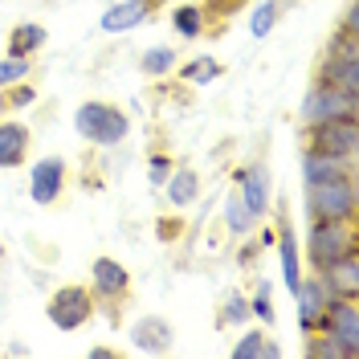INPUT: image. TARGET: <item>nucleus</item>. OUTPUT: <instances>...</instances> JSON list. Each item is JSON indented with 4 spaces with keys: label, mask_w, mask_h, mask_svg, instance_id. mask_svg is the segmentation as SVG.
Returning <instances> with one entry per match:
<instances>
[{
    "label": "nucleus",
    "mask_w": 359,
    "mask_h": 359,
    "mask_svg": "<svg viewBox=\"0 0 359 359\" xmlns=\"http://www.w3.org/2000/svg\"><path fill=\"white\" fill-rule=\"evenodd\" d=\"M343 172H351V163L339 156H327V151H314L306 147V156H302V180L306 184H318V180H331V176H343Z\"/></svg>",
    "instance_id": "nucleus-17"
},
{
    "label": "nucleus",
    "mask_w": 359,
    "mask_h": 359,
    "mask_svg": "<svg viewBox=\"0 0 359 359\" xmlns=\"http://www.w3.org/2000/svg\"><path fill=\"white\" fill-rule=\"evenodd\" d=\"M168 176H172V159L168 156H151V163H147V180H151L156 188H163Z\"/></svg>",
    "instance_id": "nucleus-31"
},
{
    "label": "nucleus",
    "mask_w": 359,
    "mask_h": 359,
    "mask_svg": "<svg viewBox=\"0 0 359 359\" xmlns=\"http://www.w3.org/2000/svg\"><path fill=\"white\" fill-rule=\"evenodd\" d=\"M66 188V159L62 156H45L29 168V196L37 204H53Z\"/></svg>",
    "instance_id": "nucleus-9"
},
{
    "label": "nucleus",
    "mask_w": 359,
    "mask_h": 359,
    "mask_svg": "<svg viewBox=\"0 0 359 359\" xmlns=\"http://www.w3.org/2000/svg\"><path fill=\"white\" fill-rule=\"evenodd\" d=\"M45 314H49V323L57 331H78V327H86L90 314H94V294L82 290V286H62L49 298Z\"/></svg>",
    "instance_id": "nucleus-7"
},
{
    "label": "nucleus",
    "mask_w": 359,
    "mask_h": 359,
    "mask_svg": "<svg viewBox=\"0 0 359 359\" xmlns=\"http://www.w3.org/2000/svg\"><path fill=\"white\" fill-rule=\"evenodd\" d=\"M221 318L224 323H249L253 314H249V298L245 294H224V302H221Z\"/></svg>",
    "instance_id": "nucleus-27"
},
{
    "label": "nucleus",
    "mask_w": 359,
    "mask_h": 359,
    "mask_svg": "<svg viewBox=\"0 0 359 359\" xmlns=\"http://www.w3.org/2000/svg\"><path fill=\"white\" fill-rule=\"evenodd\" d=\"M29 156V127L25 123H0V168H17Z\"/></svg>",
    "instance_id": "nucleus-16"
},
{
    "label": "nucleus",
    "mask_w": 359,
    "mask_h": 359,
    "mask_svg": "<svg viewBox=\"0 0 359 359\" xmlns=\"http://www.w3.org/2000/svg\"><path fill=\"white\" fill-rule=\"evenodd\" d=\"M355 111H359V94H343L327 82H314L306 102H302V123L318 127V123H331V118H355Z\"/></svg>",
    "instance_id": "nucleus-5"
},
{
    "label": "nucleus",
    "mask_w": 359,
    "mask_h": 359,
    "mask_svg": "<svg viewBox=\"0 0 359 359\" xmlns=\"http://www.w3.org/2000/svg\"><path fill=\"white\" fill-rule=\"evenodd\" d=\"M314 331L335 339L343 359H359V298H331Z\"/></svg>",
    "instance_id": "nucleus-4"
},
{
    "label": "nucleus",
    "mask_w": 359,
    "mask_h": 359,
    "mask_svg": "<svg viewBox=\"0 0 359 359\" xmlns=\"http://www.w3.org/2000/svg\"><path fill=\"white\" fill-rule=\"evenodd\" d=\"M131 286V273L123 262H114V257H98L94 262V294L98 298H123Z\"/></svg>",
    "instance_id": "nucleus-14"
},
{
    "label": "nucleus",
    "mask_w": 359,
    "mask_h": 359,
    "mask_svg": "<svg viewBox=\"0 0 359 359\" xmlns=\"http://www.w3.org/2000/svg\"><path fill=\"white\" fill-rule=\"evenodd\" d=\"M180 78L192 82V86H208V82L221 78V62H212V57H192L188 66L180 69Z\"/></svg>",
    "instance_id": "nucleus-26"
},
{
    "label": "nucleus",
    "mask_w": 359,
    "mask_h": 359,
    "mask_svg": "<svg viewBox=\"0 0 359 359\" xmlns=\"http://www.w3.org/2000/svg\"><path fill=\"white\" fill-rule=\"evenodd\" d=\"M156 13V0H118L102 13V33H131L135 25H143Z\"/></svg>",
    "instance_id": "nucleus-11"
},
{
    "label": "nucleus",
    "mask_w": 359,
    "mask_h": 359,
    "mask_svg": "<svg viewBox=\"0 0 359 359\" xmlns=\"http://www.w3.org/2000/svg\"><path fill=\"white\" fill-rule=\"evenodd\" d=\"M278 253H282V282H286V290L294 294V286L302 282V262H298V241H294L290 229H282V237H278Z\"/></svg>",
    "instance_id": "nucleus-20"
},
{
    "label": "nucleus",
    "mask_w": 359,
    "mask_h": 359,
    "mask_svg": "<svg viewBox=\"0 0 359 359\" xmlns=\"http://www.w3.org/2000/svg\"><path fill=\"white\" fill-rule=\"evenodd\" d=\"M172 29H176L180 37H201L204 8H201V4H180L176 13H172Z\"/></svg>",
    "instance_id": "nucleus-25"
},
{
    "label": "nucleus",
    "mask_w": 359,
    "mask_h": 359,
    "mask_svg": "<svg viewBox=\"0 0 359 359\" xmlns=\"http://www.w3.org/2000/svg\"><path fill=\"white\" fill-rule=\"evenodd\" d=\"M139 69L151 74V78H163L168 69H176V49H172V45H151V49L139 57Z\"/></svg>",
    "instance_id": "nucleus-24"
},
{
    "label": "nucleus",
    "mask_w": 359,
    "mask_h": 359,
    "mask_svg": "<svg viewBox=\"0 0 359 359\" xmlns=\"http://www.w3.org/2000/svg\"><path fill=\"white\" fill-rule=\"evenodd\" d=\"M323 278V286L331 290V298H359V249L343 253L335 262H327L323 269H314Z\"/></svg>",
    "instance_id": "nucleus-10"
},
{
    "label": "nucleus",
    "mask_w": 359,
    "mask_h": 359,
    "mask_svg": "<svg viewBox=\"0 0 359 359\" xmlns=\"http://www.w3.org/2000/svg\"><path fill=\"white\" fill-rule=\"evenodd\" d=\"M163 188H168V201L176 204V208H184V204H192L201 196V176L192 168H172V176H168Z\"/></svg>",
    "instance_id": "nucleus-19"
},
{
    "label": "nucleus",
    "mask_w": 359,
    "mask_h": 359,
    "mask_svg": "<svg viewBox=\"0 0 359 359\" xmlns=\"http://www.w3.org/2000/svg\"><path fill=\"white\" fill-rule=\"evenodd\" d=\"M74 127L86 143H98V147H118L127 135H131V118L111 107V102H82L74 111Z\"/></svg>",
    "instance_id": "nucleus-2"
},
{
    "label": "nucleus",
    "mask_w": 359,
    "mask_h": 359,
    "mask_svg": "<svg viewBox=\"0 0 359 359\" xmlns=\"http://www.w3.org/2000/svg\"><path fill=\"white\" fill-rule=\"evenodd\" d=\"M0 114H4V90H0Z\"/></svg>",
    "instance_id": "nucleus-33"
},
{
    "label": "nucleus",
    "mask_w": 359,
    "mask_h": 359,
    "mask_svg": "<svg viewBox=\"0 0 359 359\" xmlns=\"http://www.w3.org/2000/svg\"><path fill=\"white\" fill-rule=\"evenodd\" d=\"M294 302H298V327L311 335L314 327H318V318L327 311V302H331V290L323 286V278L318 273H302V282L294 286Z\"/></svg>",
    "instance_id": "nucleus-8"
},
{
    "label": "nucleus",
    "mask_w": 359,
    "mask_h": 359,
    "mask_svg": "<svg viewBox=\"0 0 359 359\" xmlns=\"http://www.w3.org/2000/svg\"><path fill=\"white\" fill-rule=\"evenodd\" d=\"M131 339H135V347H139V351L159 355V351H168V347H172V327H168V318L143 314V318L131 327Z\"/></svg>",
    "instance_id": "nucleus-13"
},
{
    "label": "nucleus",
    "mask_w": 359,
    "mask_h": 359,
    "mask_svg": "<svg viewBox=\"0 0 359 359\" xmlns=\"http://www.w3.org/2000/svg\"><path fill=\"white\" fill-rule=\"evenodd\" d=\"M45 45V29L33 21H25L13 29V37H8V57H33L37 49Z\"/></svg>",
    "instance_id": "nucleus-21"
},
{
    "label": "nucleus",
    "mask_w": 359,
    "mask_h": 359,
    "mask_svg": "<svg viewBox=\"0 0 359 359\" xmlns=\"http://www.w3.org/2000/svg\"><path fill=\"white\" fill-rule=\"evenodd\" d=\"M355 208H359V192L351 172L306 184V217L311 221H355Z\"/></svg>",
    "instance_id": "nucleus-1"
},
{
    "label": "nucleus",
    "mask_w": 359,
    "mask_h": 359,
    "mask_svg": "<svg viewBox=\"0 0 359 359\" xmlns=\"http://www.w3.org/2000/svg\"><path fill=\"white\" fill-rule=\"evenodd\" d=\"M282 17V0H266V4H257L253 8V17H249V33L257 37V41H266L269 33H273V25Z\"/></svg>",
    "instance_id": "nucleus-23"
},
{
    "label": "nucleus",
    "mask_w": 359,
    "mask_h": 359,
    "mask_svg": "<svg viewBox=\"0 0 359 359\" xmlns=\"http://www.w3.org/2000/svg\"><path fill=\"white\" fill-rule=\"evenodd\" d=\"M306 355H314V359H343V347H339L331 335H323V331H311Z\"/></svg>",
    "instance_id": "nucleus-30"
},
{
    "label": "nucleus",
    "mask_w": 359,
    "mask_h": 359,
    "mask_svg": "<svg viewBox=\"0 0 359 359\" xmlns=\"http://www.w3.org/2000/svg\"><path fill=\"white\" fill-rule=\"evenodd\" d=\"M233 355L237 359H253V355H282V347L273 343V339H266V331H245V339L241 343H233Z\"/></svg>",
    "instance_id": "nucleus-22"
},
{
    "label": "nucleus",
    "mask_w": 359,
    "mask_h": 359,
    "mask_svg": "<svg viewBox=\"0 0 359 359\" xmlns=\"http://www.w3.org/2000/svg\"><path fill=\"white\" fill-rule=\"evenodd\" d=\"M233 188L241 192V201H245L257 217H266V208H269V172H266V163L241 168L237 180H233Z\"/></svg>",
    "instance_id": "nucleus-12"
},
{
    "label": "nucleus",
    "mask_w": 359,
    "mask_h": 359,
    "mask_svg": "<svg viewBox=\"0 0 359 359\" xmlns=\"http://www.w3.org/2000/svg\"><path fill=\"white\" fill-rule=\"evenodd\" d=\"M25 78H29V57H4V62H0V90L17 86Z\"/></svg>",
    "instance_id": "nucleus-29"
},
{
    "label": "nucleus",
    "mask_w": 359,
    "mask_h": 359,
    "mask_svg": "<svg viewBox=\"0 0 359 359\" xmlns=\"http://www.w3.org/2000/svg\"><path fill=\"white\" fill-rule=\"evenodd\" d=\"M306 147L314 151H327V156H339L347 163H355L359 151V123L355 118H331V123H318V127H306Z\"/></svg>",
    "instance_id": "nucleus-6"
},
{
    "label": "nucleus",
    "mask_w": 359,
    "mask_h": 359,
    "mask_svg": "<svg viewBox=\"0 0 359 359\" xmlns=\"http://www.w3.org/2000/svg\"><path fill=\"white\" fill-rule=\"evenodd\" d=\"M318 82L343 90V94H359V57H339V53H327Z\"/></svg>",
    "instance_id": "nucleus-15"
},
{
    "label": "nucleus",
    "mask_w": 359,
    "mask_h": 359,
    "mask_svg": "<svg viewBox=\"0 0 359 359\" xmlns=\"http://www.w3.org/2000/svg\"><path fill=\"white\" fill-rule=\"evenodd\" d=\"M249 314H253V318H262L266 327L273 323V290H269V282H262L257 294L249 298Z\"/></svg>",
    "instance_id": "nucleus-28"
},
{
    "label": "nucleus",
    "mask_w": 359,
    "mask_h": 359,
    "mask_svg": "<svg viewBox=\"0 0 359 359\" xmlns=\"http://www.w3.org/2000/svg\"><path fill=\"white\" fill-rule=\"evenodd\" d=\"M224 221H229V233H233V237H249V233L257 229V221H262V217H257V212L241 201V192L233 188V192L224 196Z\"/></svg>",
    "instance_id": "nucleus-18"
},
{
    "label": "nucleus",
    "mask_w": 359,
    "mask_h": 359,
    "mask_svg": "<svg viewBox=\"0 0 359 359\" xmlns=\"http://www.w3.org/2000/svg\"><path fill=\"white\" fill-rule=\"evenodd\" d=\"M343 33H355V4H347V13H343Z\"/></svg>",
    "instance_id": "nucleus-32"
},
{
    "label": "nucleus",
    "mask_w": 359,
    "mask_h": 359,
    "mask_svg": "<svg viewBox=\"0 0 359 359\" xmlns=\"http://www.w3.org/2000/svg\"><path fill=\"white\" fill-rule=\"evenodd\" d=\"M351 249H359L351 221H311L306 229V266L311 269H323L327 262H335Z\"/></svg>",
    "instance_id": "nucleus-3"
}]
</instances>
